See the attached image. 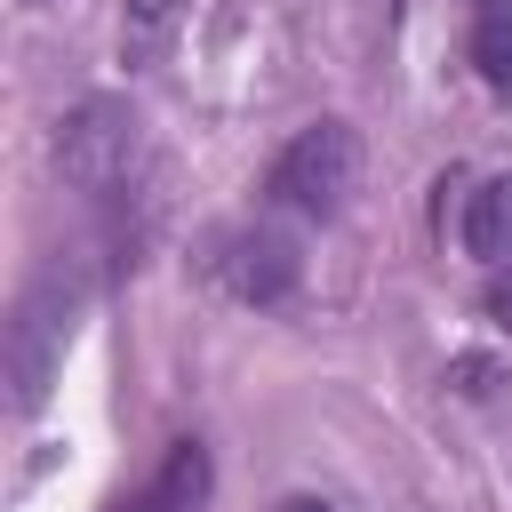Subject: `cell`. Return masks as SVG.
Returning a JSON list of instances; mask_svg holds the SVG:
<instances>
[{
  "label": "cell",
  "mask_w": 512,
  "mask_h": 512,
  "mask_svg": "<svg viewBox=\"0 0 512 512\" xmlns=\"http://www.w3.org/2000/svg\"><path fill=\"white\" fill-rule=\"evenodd\" d=\"M472 64L496 96H512V0H472Z\"/></svg>",
  "instance_id": "7"
},
{
  "label": "cell",
  "mask_w": 512,
  "mask_h": 512,
  "mask_svg": "<svg viewBox=\"0 0 512 512\" xmlns=\"http://www.w3.org/2000/svg\"><path fill=\"white\" fill-rule=\"evenodd\" d=\"M128 160H136V112L112 104V96H88L56 120V168L72 192L88 200H112L128 184Z\"/></svg>",
  "instance_id": "2"
},
{
  "label": "cell",
  "mask_w": 512,
  "mask_h": 512,
  "mask_svg": "<svg viewBox=\"0 0 512 512\" xmlns=\"http://www.w3.org/2000/svg\"><path fill=\"white\" fill-rule=\"evenodd\" d=\"M208 480H216V472H208V448H200V440H176V448L160 456V472L120 496V512H200V504H208Z\"/></svg>",
  "instance_id": "5"
},
{
  "label": "cell",
  "mask_w": 512,
  "mask_h": 512,
  "mask_svg": "<svg viewBox=\"0 0 512 512\" xmlns=\"http://www.w3.org/2000/svg\"><path fill=\"white\" fill-rule=\"evenodd\" d=\"M64 336H72V296H64V280L24 288L16 320H8V384H16V408H24V416L40 408V392H48V376H56Z\"/></svg>",
  "instance_id": "3"
},
{
  "label": "cell",
  "mask_w": 512,
  "mask_h": 512,
  "mask_svg": "<svg viewBox=\"0 0 512 512\" xmlns=\"http://www.w3.org/2000/svg\"><path fill=\"white\" fill-rule=\"evenodd\" d=\"M480 312H488V320L512 336V264H496V272H488V288H480Z\"/></svg>",
  "instance_id": "9"
},
{
  "label": "cell",
  "mask_w": 512,
  "mask_h": 512,
  "mask_svg": "<svg viewBox=\"0 0 512 512\" xmlns=\"http://www.w3.org/2000/svg\"><path fill=\"white\" fill-rule=\"evenodd\" d=\"M352 184H360V136H352L344 120L296 128V136L272 152V168H264V192H272L280 208H296V216H336V208L352 200Z\"/></svg>",
  "instance_id": "1"
},
{
  "label": "cell",
  "mask_w": 512,
  "mask_h": 512,
  "mask_svg": "<svg viewBox=\"0 0 512 512\" xmlns=\"http://www.w3.org/2000/svg\"><path fill=\"white\" fill-rule=\"evenodd\" d=\"M296 240L288 232H272V224H240V232H224L216 240V280L240 296V304H280L288 288H296Z\"/></svg>",
  "instance_id": "4"
},
{
  "label": "cell",
  "mask_w": 512,
  "mask_h": 512,
  "mask_svg": "<svg viewBox=\"0 0 512 512\" xmlns=\"http://www.w3.org/2000/svg\"><path fill=\"white\" fill-rule=\"evenodd\" d=\"M464 248L480 264H512V176H488L464 200Z\"/></svg>",
  "instance_id": "6"
},
{
  "label": "cell",
  "mask_w": 512,
  "mask_h": 512,
  "mask_svg": "<svg viewBox=\"0 0 512 512\" xmlns=\"http://www.w3.org/2000/svg\"><path fill=\"white\" fill-rule=\"evenodd\" d=\"M272 512H336V504H320V496H280Z\"/></svg>",
  "instance_id": "10"
},
{
  "label": "cell",
  "mask_w": 512,
  "mask_h": 512,
  "mask_svg": "<svg viewBox=\"0 0 512 512\" xmlns=\"http://www.w3.org/2000/svg\"><path fill=\"white\" fill-rule=\"evenodd\" d=\"M448 376H456V392H464V400H488V392L504 384V368H496V360H480V352H464V360H448Z\"/></svg>",
  "instance_id": "8"
}]
</instances>
